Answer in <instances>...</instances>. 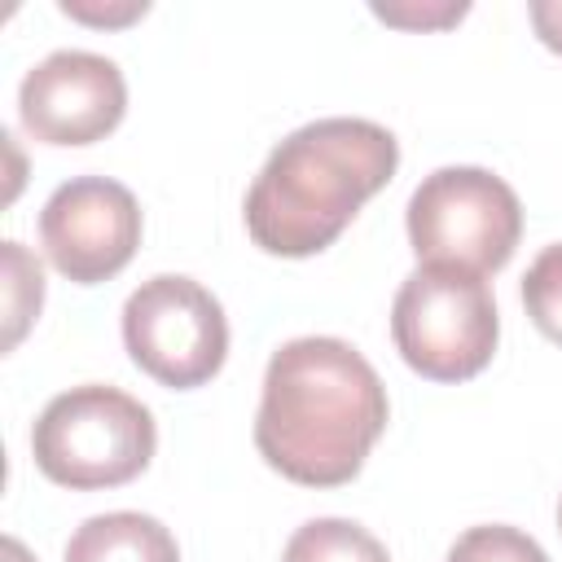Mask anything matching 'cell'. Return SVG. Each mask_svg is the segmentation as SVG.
<instances>
[{
    "mask_svg": "<svg viewBox=\"0 0 562 562\" xmlns=\"http://www.w3.org/2000/svg\"><path fill=\"white\" fill-rule=\"evenodd\" d=\"M386 413V386L351 342L290 338L263 373L255 448L290 483L342 487L382 439Z\"/></svg>",
    "mask_w": 562,
    "mask_h": 562,
    "instance_id": "1",
    "label": "cell"
},
{
    "mask_svg": "<svg viewBox=\"0 0 562 562\" xmlns=\"http://www.w3.org/2000/svg\"><path fill=\"white\" fill-rule=\"evenodd\" d=\"M400 140L369 119H316L290 132L246 193V233L259 250L303 259L338 241L356 211L386 189Z\"/></svg>",
    "mask_w": 562,
    "mask_h": 562,
    "instance_id": "2",
    "label": "cell"
},
{
    "mask_svg": "<svg viewBox=\"0 0 562 562\" xmlns=\"http://www.w3.org/2000/svg\"><path fill=\"white\" fill-rule=\"evenodd\" d=\"M158 448L154 413L119 386H70L31 426V457L44 479L70 492L132 483Z\"/></svg>",
    "mask_w": 562,
    "mask_h": 562,
    "instance_id": "3",
    "label": "cell"
},
{
    "mask_svg": "<svg viewBox=\"0 0 562 562\" xmlns=\"http://www.w3.org/2000/svg\"><path fill=\"white\" fill-rule=\"evenodd\" d=\"M391 338L404 364L430 382L483 373L501 338L492 285L457 263H422L391 303Z\"/></svg>",
    "mask_w": 562,
    "mask_h": 562,
    "instance_id": "4",
    "label": "cell"
},
{
    "mask_svg": "<svg viewBox=\"0 0 562 562\" xmlns=\"http://www.w3.org/2000/svg\"><path fill=\"white\" fill-rule=\"evenodd\" d=\"M522 237L518 193L487 167H439L408 198V241L422 263L496 272Z\"/></svg>",
    "mask_w": 562,
    "mask_h": 562,
    "instance_id": "5",
    "label": "cell"
},
{
    "mask_svg": "<svg viewBox=\"0 0 562 562\" xmlns=\"http://www.w3.org/2000/svg\"><path fill=\"white\" fill-rule=\"evenodd\" d=\"M123 342L136 369H145L154 382L193 391L220 373L228 356V321L206 285L180 272H162L127 294Z\"/></svg>",
    "mask_w": 562,
    "mask_h": 562,
    "instance_id": "6",
    "label": "cell"
},
{
    "mask_svg": "<svg viewBox=\"0 0 562 562\" xmlns=\"http://www.w3.org/2000/svg\"><path fill=\"white\" fill-rule=\"evenodd\" d=\"M44 255L75 285H97L123 272L140 246V206L110 176H75L53 189L40 211Z\"/></svg>",
    "mask_w": 562,
    "mask_h": 562,
    "instance_id": "7",
    "label": "cell"
},
{
    "mask_svg": "<svg viewBox=\"0 0 562 562\" xmlns=\"http://www.w3.org/2000/svg\"><path fill=\"white\" fill-rule=\"evenodd\" d=\"M127 83L123 70L83 48L48 53L40 66L26 70L18 88L22 127L40 145H92L123 123Z\"/></svg>",
    "mask_w": 562,
    "mask_h": 562,
    "instance_id": "8",
    "label": "cell"
},
{
    "mask_svg": "<svg viewBox=\"0 0 562 562\" xmlns=\"http://www.w3.org/2000/svg\"><path fill=\"white\" fill-rule=\"evenodd\" d=\"M61 562H180L176 536L136 509L97 514L75 527Z\"/></svg>",
    "mask_w": 562,
    "mask_h": 562,
    "instance_id": "9",
    "label": "cell"
},
{
    "mask_svg": "<svg viewBox=\"0 0 562 562\" xmlns=\"http://www.w3.org/2000/svg\"><path fill=\"white\" fill-rule=\"evenodd\" d=\"M281 562H391V553L351 518H312L285 540Z\"/></svg>",
    "mask_w": 562,
    "mask_h": 562,
    "instance_id": "10",
    "label": "cell"
},
{
    "mask_svg": "<svg viewBox=\"0 0 562 562\" xmlns=\"http://www.w3.org/2000/svg\"><path fill=\"white\" fill-rule=\"evenodd\" d=\"M522 307L531 325L562 347V241L544 246L522 277Z\"/></svg>",
    "mask_w": 562,
    "mask_h": 562,
    "instance_id": "11",
    "label": "cell"
},
{
    "mask_svg": "<svg viewBox=\"0 0 562 562\" xmlns=\"http://www.w3.org/2000/svg\"><path fill=\"white\" fill-rule=\"evenodd\" d=\"M4 316H9V329H4V347H13L26 325L40 316V303H44V272L40 263L26 255L22 241H4Z\"/></svg>",
    "mask_w": 562,
    "mask_h": 562,
    "instance_id": "12",
    "label": "cell"
},
{
    "mask_svg": "<svg viewBox=\"0 0 562 562\" xmlns=\"http://www.w3.org/2000/svg\"><path fill=\"white\" fill-rule=\"evenodd\" d=\"M448 562H549V553L527 531L487 522V527L461 531L457 544L448 549Z\"/></svg>",
    "mask_w": 562,
    "mask_h": 562,
    "instance_id": "13",
    "label": "cell"
},
{
    "mask_svg": "<svg viewBox=\"0 0 562 562\" xmlns=\"http://www.w3.org/2000/svg\"><path fill=\"white\" fill-rule=\"evenodd\" d=\"M527 13H531V26H536L540 44L562 53V0H531Z\"/></svg>",
    "mask_w": 562,
    "mask_h": 562,
    "instance_id": "14",
    "label": "cell"
},
{
    "mask_svg": "<svg viewBox=\"0 0 562 562\" xmlns=\"http://www.w3.org/2000/svg\"><path fill=\"white\" fill-rule=\"evenodd\" d=\"M61 9L70 13V18H83V22H105V26H123V22H132V18H140L149 4L145 0H132L127 9H88V4H79V0H61Z\"/></svg>",
    "mask_w": 562,
    "mask_h": 562,
    "instance_id": "15",
    "label": "cell"
},
{
    "mask_svg": "<svg viewBox=\"0 0 562 562\" xmlns=\"http://www.w3.org/2000/svg\"><path fill=\"white\" fill-rule=\"evenodd\" d=\"M4 562H31V553L22 549V540H13V536L4 540Z\"/></svg>",
    "mask_w": 562,
    "mask_h": 562,
    "instance_id": "16",
    "label": "cell"
},
{
    "mask_svg": "<svg viewBox=\"0 0 562 562\" xmlns=\"http://www.w3.org/2000/svg\"><path fill=\"white\" fill-rule=\"evenodd\" d=\"M558 531H562V501H558Z\"/></svg>",
    "mask_w": 562,
    "mask_h": 562,
    "instance_id": "17",
    "label": "cell"
}]
</instances>
